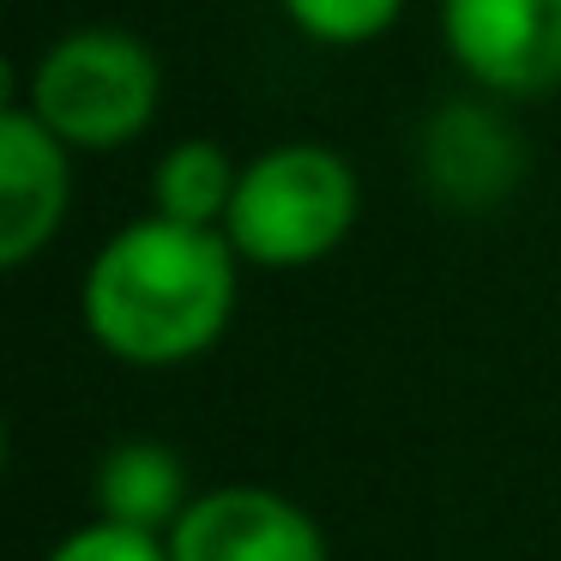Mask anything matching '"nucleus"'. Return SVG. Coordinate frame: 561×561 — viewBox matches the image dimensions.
Segmentation results:
<instances>
[{"instance_id":"6e6552de","label":"nucleus","mask_w":561,"mask_h":561,"mask_svg":"<svg viewBox=\"0 0 561 561\" xmlns=\"http://www.w3.org/2000/svg\"><path fill=\"white\" fill-rule=\"evenodd\" d=\"M91 501H98V519L134 525V531H158L170 537V525L187 513L194 489H187V459L170 440H115L110 453L91 471Z\"/></svg>"},{"instance_id":"7ed1b4c3","label":"nucleus","mask_w":561,"mask_h":561,"mask_svg":"<svg viewBox=\"0 0 561 561\" xmlns=\"http://www.w3.org/2000/svg\"><path fill=\"white\" fill-rule=\"evenodd\" d=\"M363 187L344 151L320 139H284L242 163V187L224 218V242L242 266L266 272H302L339 254L356 230Z\"/></svg>"},{"instance_id":"9b49d317","label":"nucleus","mask_w":561,"mask_h":561,"mask_svg":"<svg viewBox=\"0 0 561 561\" xmlns=\"http://www.w3.org/2000/svg\"><path fill=\"white\" fill-rule=\"evenodd\" d=\"M43 561H170V543L158 531H134V525H115V519H85Z\"/></svg>"},{"instance_id":"f257e3e1","label":"nucleus","mask_w":561,"mask_h":561,"mask_svg":"<svg viewBox=\"0 0 561 561\" xmlns=\"http://www.w3.org/2000/svg\"><path fill=\"white\" fill-rule=\"evenodd\" d=\"M242 260L224 230L134 218L91 254L79 278V327L127 368H182L230 332Z\"/></svg>"},{"instance_id":"1a4fd4ad","label":"nucleus","mask_w":561,"mask_h":561,"mask_svg":"<svg viewBox=\"0 0 561 561\" xmlns=\"http://www.w3.org/2000/svg\"><path fill=\"white\" fill-rule=\"evenodd\" d=\"M242 187V163L218 139H175L151 163V218L187 224V230H224Z\"/></svg>"},{"instance_id":"39448f33","label":"nucleus","mask_w":561,"mask_h":561,"mask_svg":"<svg viewBox=\"0 0 561 561\" xmlns=\"http://www.w3.org/2000/svg\"><path fill=\"white\" fill-rule=\"evenodd\" d=\"M163 543L170 561H332L314 513L266 483L199 489Z\"/></svg>"},{"instance_id":"20e7f679","label":"nucleus","mask_w":561,"mask_h":561,"mask_svg":"<svg viewBox=\"0 0 561 561\" xmlns=\"http://www.w3.org/2000/svg\"><path fill=\"white\" fill-rule=\"evenodd\" d=\"M440 43L495 103L561 91V0H440Z\"/></svg>"},{"instance_id":"9d476101","label":"nucleus","mask_w":561,"mask_h":561,"mask_svg":"<svg viewBox=\"0 0 561 561\" xmlns=\"http://www.w3.org/2000/svg\"><path fill=\"white\" fill-rule=\"evenodd\" d=\"M290 31L320 49H368L404 19V0H278Z\"/></svg>"},{"instance_id":"423d86ee","label":"nucleus","mask_w":561,"mask_h":561,"mask_svg":"<svg viewBox=\"0 0 561 561\" xmlns=\"http://www.w3.org/2000/svg\"><path fill=\"white\" fill-rule=\"evenodd\" d=\"M416 175L453 211H495L525 175V139L495 98H453L416 134Z\"/></svg>"},{"instance_id":"f03ea898","label":"nucleus","mask_w":561,"mask_h":561,"mask_svg":"<svg viewBox=\"0 0 561 561\" xmlns=\"http://www.w3.org/2000/svg\"><path fill=\"white\" fill-rule=\"evenodd\" d=\"M19 103L67 151H122L151 127L163 103V67L127 25H73L43 43Z\"/></svg>"},{"instance_id":"0eeeda50","label":"nucleus","mask_w":561,"mask_h":561,"mask_svg":"<svg viewBox=\"0 0 561 561\" xmlns=\"http://www.w3.org/2000/svg\"><path fill=\"white\" fill-rule=\"evenodd\" d=\"M73 206V151L25 110H0V266L25 272L61 236Z\"/></svg>"}]
</instances>
